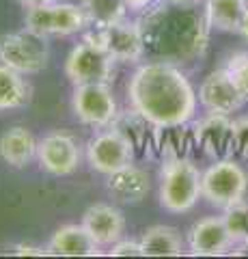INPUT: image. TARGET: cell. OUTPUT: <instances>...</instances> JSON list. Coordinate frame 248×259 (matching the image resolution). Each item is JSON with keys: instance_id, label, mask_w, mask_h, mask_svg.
I'll list each match as a JSON object with an SVG mask.
<instances>
[{"instance_id": "52a82bcc", "label": "cell", "mask_w": 248, "mask_h": 259, "mask_svg": "<svg viewBox=\"0 0 248 259\" xmlns=\"http://www.w3.org/2000/svg\"><path fill=\"white\" fill-rule=\"evenodd\" d=\"M24 26L41 37L50 35H76L89 26L82 7L69 3H54L43 7H30L24 18Z\"/></svg>"}, {"instance_id": "484cf974", "label": "cell", "mask_w": 248, "mask_h": 259, "mask_svg": "<svg viewBox=\"0 0 248 259\" xmlns=\"http://www.w3.org/2000/svg\"><path fill=\"white\" fill-rule=\"evenodd\" d=\"M110 255L113 257H140V242H115L110 246Z\"/></svg>"}, {"instance_id": "1f68e13d", "label": "cell", "mask_w": 248, "mask_h": 259, "mask_svg": "<svg viewBox=\"0 0 248 259\" xmlns=\"http://www.w3.org/2000/svg\"><path fill=\"white\" fill-rule=\"evenodd\" d=\"M244 246H246V248H248V238H246V240H244Z\"/></svg>"}, {"instance_id": "6da1fadb", "label": "cell", "mask_w": 248, "mask_h": 259, "mask_svg": "<svg viewBox=\"0 0 248 259\" xmlns=\"http://www.w3.org/2000/svg\"><path fill=\"white\" fill-rule=\"evenodd\" d=\"M134 112L158 130L179 127L194 117L196 93L186 74L173 63H145L127 82Z\"/></svg>"}, {"instance_id": "9a60e30c", "label": "cell", "mask_w": 248, "mask_h": 259, "mask_svg": "<svg viewBox=\"0 0 248 259\" xmlns=\"http://www.w3.org/2000/svg\"><path fill=\"white\" fill-rule=\"evenodd\" d=\"M45 253L57 257H93L100 255V244L82 225H63L52 233Z\"/></svg>"}, {"instance_id": "ffe728a7", "label": "cell", "mask_w": 248, "mask_h": 259, "mask_svg": "<svg viewBox=\"0 0 248 259\" xmlns=\"http://www.w3.org/2000/svg\"><path fill=\"white\" fill-rule=\"evenodd\" d=\"M246 11H248L246 0H207L205 20L210 24V28L237 32Z\"/></svg>"}, {"instance_id": "7402d4cb", "label": "cell", "mask_w": 248, "mask_h": 259, "mask_svg": "<svg viewBox=\"0 0 248 259\" xmlns=\"http://www.w3.org/2000/svg\"><path fill=\"white\" fill-rule=\"evenodd\" d=\"M86 15V22L93 28H104L110 24L123 22L127 13L125 0H82L80 3Z\"/></svg>"}, {"instance_id": "603a6c76", "label": "cell", "mask_w": 248, "mask_h": 259, "mask_svg": "<svg viewBox=\"0 0 248 259\" xmlns=\"http://www.w3.org/2000/svg\"><path fill=\"white\" fill-rule=\"evenodd\" d=\"M225 225L233 244H244V240L248 238V203L239 201V203L231 205L225 209Z\"/></svg>"}, {"instance_id": "5bb4252c", "label": "cell", "mask_w": 248, "mask_h": 259, "mask_svg": "<svg viewBox=\"0 0 248 259\" xmlns=\"http://www.w3.org/2000/svg\"><path fill=\"white\" fill-rule=\"evenodd\" d=\"M82 227L100 246H113L125 231V218L117 207L108 203H95L84 212Z\"/></svg>"}, {"instance_id": "4dcf8cb0", "label": "cell", "mask_w": 248, "mask_h": 259, "mask_svg": "<svg viewBox=\"0 0 248 259\" xmlns=\"http://www.w3.org/2000/svg\"><path fill=\"white\" fill-rule=\"evenodd\" d=\"M162 3H171V5H196L199 0H162Z\"/></svg>"}, {"instance_id": "3957f363", "label": "cell", "mask_w": 248, "mask_h": 259, "mask_svg": "<svg viewBox=\"0 0 248 259\" xmlns=\"http://www.w3.org/2000/svg\"><path fill=\"white\" fill-rule=\"evenodd\" d=\"M199 168L186 158H171L160 171V205L173 214H183L201 197Z\"/></svg>"}, {"instance_id": "4fadbf2b", "label": "cell", "mask_w": 248, "mask_h": 259, "mask_svg": "<svg viewBox=\"0 0 248 259\" xmlns=\"http://www.w3.org/2000/svg\"><path fill=\"white\" fill-rule=\"evenodd\" d=\"M188 246L192 255H222L233 246L225 218L222 216H207L203 221H199L192 225V229L188 231Z\"/></svg>"}, {"instance_id": "8fae6325", "label": "cell", "mask_w": 248, "mask_h": 259, "mask_svg": "<svg viewBox=\"0 0 248 259\" xmlns=\"http://www.w3.org/2000/svg\"><path fill=\"white\" fill-rule=\"evenodd\" d=\"M37 160L50 175H71L80 164L78 141L67 132H50L37 143Z\"/></svg>"}, {"instance_id": "ba28073f", "label": "cell", "mask_w": 248, "mask_h": 259, "mask_svg": "<svg viewBox=\"0 0 248 259\" xmlns=\"http://www.w3.org/2000/svg\"><path fill=\"white\" fill-rule=\"evenodd\" d=\"M71 108L80 123L89 127H108L117 117V100L110 82L76 84Z\"/></svg>"}, {"instance_id": "f546056e", "label": "cell", "mask_w": 248, "mask_h": 259, "mask_svg": "<svg viewBox=\"0 0 248 259\" xmlns=\"http://www.w3.org/2000/svg\"><path fill=\"white\" fill-rule=\"evenodd\" d=\"M239 35H242L246 41H248V11H246V15H244V20H242V24H239Z\"/></svg>"}, {"instance_id": "4316f807", "label": "cell", "mask_w": 248, "mask_h": 259, "mask_svg": "<svg viewBox=\"0 0 248 259\" xmlns=\"http://www.w3.org/2000/svg\"><path fill=\"white\" fill-rule=\"evenodd\" d=\"M13 255H37V257H41V255H47V253H45V248H41V246L18 244V246H13Z\"/></svg>"}, {"instance_id": "d6986e66", "label": "cell", "mask_w": 248, "mask_h": 259, "mask_svg": "<svg viewBox=\"0 0 248 259\" xmlns=\"http://www.w3.org/2000/svg\"><path fill=\"white\" fill-rule=\"evenodd\" d=\"M33 97V87L24 74L0 63V112L24 108Z\"/></svg>"}, {"instance_id": "277c9868", "label": "cell", "mask_w": 248, "mask_h": 259, "mask_svg": "<svg viewBox=\"0 0 248 259\" xmlns=\"http://www.w3.org/2000/svg\"><path fill=\"white\" fill-rule=\"evenodd\" d=\"M47 59H50L47 37L37 35L28 28L0 37V63L24 76L43 71Z\"/></svg>"}, {"instance_id": "d4e9b609", "label": "cell", "mask_w": 248, "mask_h": 259, "mask_svg": "<svg viewBox=\"0 0 248 259\" xmlns=\"http://www.w3.org/2000/svg\"><path fill=\"white\" fill-rule=\"evenodd\" d=\"M231 145L239 156L248 158V117L231 121Z\"/></svg>"}, {"instance_id": "f1b7e54d", "label": "cell", "mask_w": 248, "mask_h": 259, "mask_svg": "<svg viewBox=\"0 0 248 259\" xmlns=\"http://www.w3.org/2000/svg\"><path fill=\"white\" fill-rule=\"evenodd\" d=\"M20 3L26 7V9H30V7H43V5H54L59 3V0H20Z\"/></svg>"}, {"instance_id": "9c48e42d", "label": "cell", "mask_w": 248, "mask_h": 259, "mask_svg": "<svg viewBox=\"0 0 248 259\" xmlns=\"http://www.w3.org/2000/svg\"><path fill=\"white\" fill-rule=\"evenodd\" d=\"M134 158V145L121 130H104L86 145V160L93 171L110 175L130 164Z\"/></svg>"}, {"instance_id": "7c38bea8", "label": "cell", "mask_w": 248, "mask_h": 259, "mask_svg": "<svg viewBox=\"0 0 248 259\" xmlns=\"http://www.w3.org/2000/svg\"><path fill=\"white\" fill-rule=\"evenodd\" d=\"M199 102L205 110L218 112V115H231L244 104L227 69H216L203 80L199 87Z\"/></svg>"}, {"instance_id": "83f0119b", "label": "cell", "mask_w": 248, "mask_h": 259, "mask_svg": "<svg viewBox=\"0 0 248 259\" xmlns=\"http://www.w3.org/2000/svg\"><path fill=\"white\" fill-rule=\"evenodd\" d=\"M127 9H134V11H145L147 7L154 5V0H125Z\"/></svg>"}, {"instance_id": "30bf717a", "label": "cell", "mask_w": 248, "mask_h": 259, "mask_svg": "<svg viewBox=\"0 0 248 259\" xmlns=\"http://www.w3.org/2000/svg\"><path fill=\"white\" fill-rule=\"evenodd\" d=\"M95 44H100L115 61L119 63H136L145 56V41H142L140 24L136 22H117L104 28H95L89 32Z\"/></svg>"}, {"instance_id": "7a4b0ae2", "label": "cell", "mask_w": 248, "mask_h": 259, "mask_svg": "<svg viewBox=\"0 0 248 259\" xmlns=\"http://www.w3.org/2000/svg\"><path fill=\"white\" fill-rule=\"evenodd\" d=\"M207 24L192 5L162 3L156 9H149L140 22L145 54H154L164 63H188L201 56L207 46Z\"/></svg>"}, {"instance_id": "5b68a950", "label": "cell", "mask_w": 248, "mask_h": 259, "mask_svg": "<svg viewBox=\"0 0 248 259\" xmlns=\"http://www.w3.org/2000/svg\"><path fill=\"white\" fill-rule=\"evenodd\" d=\"M248 190V175L235 160H216L201 175V197L227 209L239 203Z\"/></svg>"}, {"instance_id": "2e32d148", "label": "cell", "mask_w": 248, "mask_h": 259, "mask_svg": "<svg viewBox=\"0 0 248 259\" xmlns=\"http://www.w3.org/2000/svg\"><path fill=\"white\" fill-rule=\"evenodd\" d=\"M108 190L117 201L123 203H138L149 192V175L136 166L134 162L108 175Z\"/></svg>"}, {"instance_id": "ac0fdd59", "label": "cell", "mask_w": 248, "mask_h": 259, "mask_svg": "<svg viewBox=\"0 0 248 259\" xmlns=\"http://www.w3.org/2000/svg\"><path fill=\"white\" fill-rule=\"evenodd\" d=\"M142 257H179L183 253L181 233L169 225H154L140 236Z\"/></svg>"}, {"instance_id": "e0dca14e", "label": "cell", "mask_w": 248, "mask_h": 259, "mask_svg": "<svg viewBox=\"0 0 248 259\" xmlns=\"http://www.w3.org/2000/svg\"><path fill=\"white\" fill-rule=\"evenodd\" d=\"M0 158L13 168H22L37 158V141L30 130L15 125L0 136Z\"/></svg>"}, {"instance_id": "cb8c5ba5", "label": "cell", "mask_w": 248, "mask_h": 259, "mask_svg": "<svg viewBox=\"0 0 248 259\" xmlns=\"http://www.w3.org/2000/svg\"><path fill=\"white\" fill-rule=\"evenodd\" d=\"M225 69H227L229 78L233 80V84L237 89V93L242 95V100L248 102V52H237L233 56H229Z\"/></svg>"}, {"instance_id": "44dd1931", "label": "cell", "mask_w": 248, "mask_h": 259, "mask_svg": "<svg viewBox=\"0 0 248 259\" xmlns=\"http://www.w3.org/2000/svg\"><path fill=\"white\" fill-rule=\"evenodd\" d=\"M227 117L229 115L210 112V117L196 123V143H201V147L212 156H218L220 149L231 143V121Z\"/></svg>"}, {"instance_id": "8992f818", "label": "cell", "mask_w": 248, "mask_h": 259, "mask_svg": "<svg viewBox=\"0 0 248 259\" xmlns=\"http://www.w3.org/2000/svg\"><path fill=\"white\" fill-rule=\"evenodd\" d=\"M115 59L91 37H84L65 61V76L74 84L110 82L115 74Z\"/></svg>"}]
</instances>
